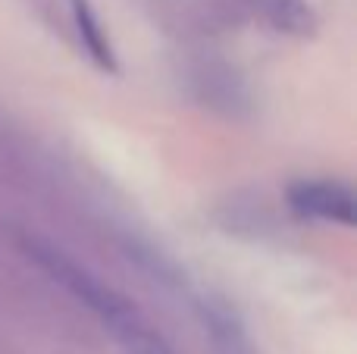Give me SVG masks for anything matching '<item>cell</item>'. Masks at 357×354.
I'll list each match as a JSON object with an SVG mask.
<instances>
[{
    "mask_svg": "<svg viewBox=\"0 0 357 354\" xmlns=\"http://www.w3.org/2000/svg\"><path fill=\"white\" fill-rule=\"evenodd\" d=\"M25 251H29V257L56 286H63L73 298H79L82 305L116 336V342L129 354H176L173 345L144 320V314L138 311L126 295L104 286V282L88 273L85 267L69 261L60 248L41 242V238H25Z\"/></svg>",
    "mask_w": 357,
    "mask_h": 354,
    "instance_id": "obj_1",
    "label": "cell"
},
{
    "mask_svg": "<svg viewBox=\"0 0 357 354\" xmlns=\"http://www.w3.org/2000/svg\"><path fill=\"white\" fill-rule=\"evenodd\" d=\"M257 6L279 31H289V35H310L317 25L307 0H257Z\"/></svg>",
    "mask_w": 357,
    "mask_h": 354,
    "instance_id": "obj_4",
    "label": "cell"
},
{
    "mask_svg": "<svg viewBox=\"0 0 357 354\" xmlns=\"http://www.w3.org/2000/svg\"><path fill=\"white\" fill-rule=\"evenodd\" d=\"M73 19H75V29H79V38H82V44H85L88 56H91L100 69L116 66L113 47H110V41H107V31L100 29V19H98V13L91 10L88 0H73Z\"/></svg>",
    "mask_w": 357,
    "mask_h": 354,
    "instance_id": "obj_3",
    "label": "cell"
},
{
    "mask_svg": "<svg viewBox=\"0 0 357 354\" xmlns=\"http://www.w3.org/2000/svg\"><path fill=\"white\" fill-rule=\"evenodd\" d=\"M289 207L323 223H354V194L339 182H298L289 188Z\"/></svg>",
    "mask_w": 357,
    "mask_h": 354,
    "instance_id": "obj_2",
    "label": "cell"
}]
</instances>
